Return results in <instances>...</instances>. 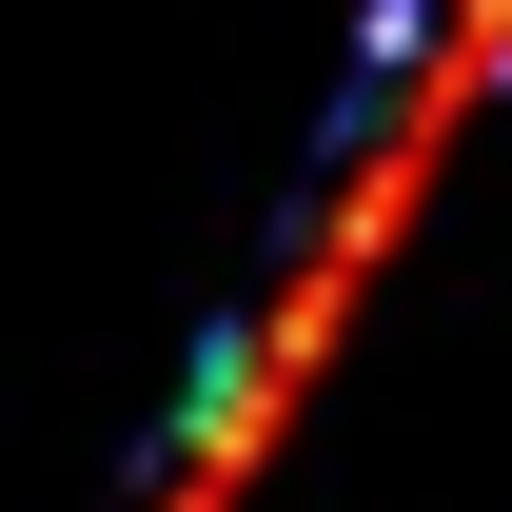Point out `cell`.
<instances>
[{"label":"cell","mask_w":512,"mask_h":512,"mask_svg":"<svg viewBox=\"0 0 512 512\" xmlns=\"http://www.w3.org/2000/svg\"><path fill=\"white\" fill-rule=\"evenodd\" d=\"M158 512H237V473H158Z\"/></svg>","instance_id":"6da1fadb"}]
</instances>
